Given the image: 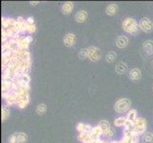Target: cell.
<instances>
[{
	"mask_svg": "<svg viewBox=\"0 0 153 143\" xmlns=\"http://www.w3.org/2000/svg\"><path fill=\"white\" fill-rule=\"evenodd\" d=\"M122 28L123 30L131 35H137L139 33V24L137 23V21L132 18V17H126L122 24Z\"/></svg>",
	"mask_w": 153,
	"mask_h": 143,
	"instance_id": "obj_1",
	"label": "cell"
},
{
	"mask_svg": "<svg viewBox=\"0 0 153 143\" xmlns=\"http://www.w3.org/2000/svg\"><path fill=\"white\" fill-rule=\"evenodd\" d=\"M130 105H131L130 99L126 98V97L120 98L116 101L114 105V110H115V112L118 114H125L126 112L129 111Z\"/></svg>",
	"mask_w": 153,
	"mask_h": 143,
	"instance_id": "obj_2",
	"label": "cell"
},
{
	"mask_svg": "<svg viewBox=\"0 0 153 143\" xmlns=\"http://www.w3.org/2000/svg\"><path fill=\"white\" fill-rule=\"evenodd\" d=\"M133 131L137 133L139 136L145 135L146 133V121L143 118H137V119L134 122Z\"/></svg>",
	"mask_w": 153,
	"mask_h": 143,
	"instance_id": "obj_3",
	"label": "cell"
},
{
	"mask_svg": "<svg viewBox=\"0 0 153 143\" xmlns=\"http://www.w3.org/2000/svg\"><path fill=\"white\" fill-rule=\"evenodd\" d=\"M88 59L91 62H97L101 59L102 52L99 48L95 46H91L88 48Z\"/></svg>",
	"mask_w": 153,
	"mask_h": 143,
	"instance_id": "obj_4",
	"label": "cell"
},
{
	"mask_svg": "<svg viewBox=\"0 0 153 143\" xmlns=\"http://www.w3.org/2000/svg\"><path fill=\"white\" fill-rule=\"evenodd\" d=\"M139 27L144 33H151L153 31V22L149 18L143 17L139 22Z\"/></svg>",
	"mask_w": 153,
	"mask_h": 143,
	"instance_id": "obj_5",
	"label": "cell"
},
{
	"mask_svg": "<svg viewBox=\"0 0 153 143\" xmlns=\"http://www.w3.org/2000/svg\"><path fill=\"white\" fill-rule=\"evenodd\" d=\"M33 36L30 34L27 35V36H21L20 39L18 40V48L19 49H22V50H26L27 51L29 49V47L30 45V43L33 42Z\"/></svg>",
	"mask_w": 153,
	"mask_h": 143,
	"instance_id": "obj_6",
	"label": "cell"
},
{
	"mask_svg": "<svg viewBox=\"0 0 153 143\" xmlns=\"http://www.w3.org/2000/svg\"><path fill=\"white\" fill-rule=\"evenodd\" d=\"M128 77L131 81L138 82L142 78V72L138 68H133L128 71Z\"/></svg>",
	"mask_w": 153,
	"mask_h": 143,
	"instance_id": "obj_7",
	"label": "cell"
},
{
	"mask_svg": "<svg viewBox=\"0 0 153 143\" xmlns=\"http://www.w3.org/2000/svg\"><path fill=\"white\" fill-rule=\"evenodd\" d=\"M63 42H64V45L68 48H71L72 46H74V44L76 43V36L74 34L72 33H68L64 36V39H63Z\"/></svg>",
	"mask_w": 153,
	"mask_h": 143,
	"instance_id": "obj_8",
	"label": "cell"
},
{
	"mask_svg": "<svg viewBox=\"0 0 153 143\" xmlns=\"http://www.w3.org/2000/svg\"><path fill=\"white\" fill-rule=\"evenodd\" d=\"M26 25H27V20L24 19L22 16L17 17L15 29H16V31H17L18 34L25 33V31H26Z\"/></svg>",
	"mask_w": 153,
	"mask_h": 143,
	"instance_id": "obj_9",
	"label": "cell"
},
{
	"mask_svg": "<svg viewBox=\"0 0 153 143\" xmlns=\"http://www.w3.org/2000/svg\"><path fill=\"white\" fill-rule=\"evenodd\" d=\"M88 17V12H86V10H79L78 13H76L75 16H74L75 21H76L77 23H84V22H86Z\"/></svg>",
	"mask_w": 153,
	"mask_h": 143,
	"instance_id": "obj_10",
	"label": "cell"
},
{
	"mask_svg": "<svg viewBox=\"0 0 153 143\" xmlns=\"http://www.w3.org/2000/svg\"><path fill=\"white\" fill-rule=\"evenodd\" d=\"M116 46H117L119 49H124L128 44V38L126 37V35H120L116 38Z\"/></svg>",
	"mask_w": 153,
	"mask_h": 143,
	"instance_id": "obj_11",
	"label": "cell"
},
{
	"mask_svg": "<svg viewBox=\"0 0 153 143\" xmlns=\"http://www.w3.org/2000/svg\"><path fill=\"white\" fill-rule=\"evenodd\" d=\"M74 9V4L71 1H67L63 4L62 6V13L63 14H71Z\"/></svg>",
	"mask_w": 153,
	"mask_h": 143,
	"instance_id": "obj_12",
	"label": "cell"
},
{
	"mask_svg": "<svg viewBox=\"0 0 153 143\" xmlns=\"http://www.w3.org/2000/svg\"><path fill=\"white\" fill-rule=\"evenodd\" d=\"M115 72L118 75H124L126 72H128V65L126 64L125 62H118L115 66Z\"/></svg>",
	"mask_w": 153,
	"mask_h": 143,
	"instance_id": "obj_13",
	"label": "cell"
},
{
	"mask_svg": "<svg viewBox=\"0 0 153 143\" xmlns=\"http://www.w3.org/2000/svg\"><path fill=\"white\" fill-rule=\"evenodd\" d=\"M118 13V5L117 4H109L108 6L105 8V13L109 16H113Z\"/></svg>",
	"mask_w": 153,
	"mask_h": 143,
	"instance_id": "obj_14",
	"label": "cell"
},
{
	"mask_svg": "<svg viewBox=\"0 0 153 143\" xmlns=\"http://www.w3.org/2000/svg\"><path fill=\"white\" fill-rule=\"evenodd\" d=\"M102 135H103V131L101 130V128H100L99 126L94 127V128L92 129V131H91V136H92V139H94V141L100 139V136H101Z\"/></svg>",
	"mask_w": 153,
	"mask_h": 143,
	"instance_id": "obj_15",
	"label": "cell"
},
{
	"mask_svg": "<svg viewBox=\"0 0 153 143\" xmlns=\"http://www.w3.org/2000/svg\"><path fill=\"white\" fill-rule=\"evenodd\" d=\"M143 49L147 55H151L153 52V40H146L143 44Z\"/></svg>",
	"mask_w": 153,
	"mask_h": 143,
	"instance_id": "obj_16",
	"label": "cell"
},
{
	"mask_svg": "<svg viewBox=\"0 0 153 143\" xmlns=\"http://www.w3.org/2000/svg\"><path fill=\"white\" fill-rule=\"evenodd\" d=\"M17 103V97L15 93H10L9 97L6 98V104L7 106H13Z\"/></svg>",
	"mask_w": 153,
	"mask_h": 143,
	"instance_id": "obj_17",
	"label": "cell"
},
{
	"mask_svg": "<svg viewBox=\"0 0 153 143\" xmlns=\"http://www.w3.org/2000/svg\"><path fill=\"white\" fill-rule=\"evenodd\" d=\"M98 126L101 128V130L103 131V134H105V132H108V130L111 129V127H110V124L108 120H105V119H102L101 121L99 122Z\"/></svg>",
	"mask_w": 153,
	"mask_h": 143,
	"instance_id": "obj_18",
	"label": "cell"
},
{
	"mask_svg": "<svg viewBox=\"0 0 153 143\" xmlns=\"http://www.w3.org/2000/svg\"><path fill=\"white\" fill-rule=\"evenodd\" d=\"M10 116V109L7 105H4L2 106L1 108V121L4 122L8 119V118Z\"/></svg>",
	"mask_w": 153,
	"mask_h": 143,
	"instance_id": "obj_19",
	"label": "cell"
},
{
	"mask_svg": "<svg viewBox=\"0 0 153 143\" xmlns=\"http://www.w3.org/2000/svg\"><path fill=\"white\" fill-rule=\"evenodd\" d=\"M126 121H128L126 116H119V118H117L114 120V126H116V127L125 126V124L126 123Z\"/></svg>",
	"mask_w": 153,
	"mask_h": 143,
	"instance_id": "obj_20",
	"label": "cell"
},
{
	"mask_svg": "<svg viewBox=\"0 0 153 143\" xmlns=\"http://www.w3.org/2000/svg\"><path fill=\"white\" fill-rule=\"evenodd\" d=\"M116 58H117V55H116L115 52H108L107 55H105V61L108 63H113Z\"/></svg>",
	"mask_w": 153,
	"mask_h": 143,
	"instance_id": "obj_21",
	"label": "cell"
},
{
	"mask_svg": "<svg viewBox=\"0 0 153 143\" xmlns=\"http://www.w3.org/2000/svg\"><path fill=\"white\" fill-rule=\"evenodd\" d=\"M126 118H128V120L131 121V122H135V120L137 119V112H136V110H134V109L129 110L128 115H126Z\"/></svg>",
	"mask_w": 153,
	"mask_h": 143,
	"instance_id": "obj_22",
	"label": "cell"
},
{
	"mask_svg": "<svg viewBox=\"0 0 153 143\" xmlns=\"http://www.w3.org/2000/svg\"><path fill=\"white\" fill-rule=\"evenodd\" d=\"M15 80H20L26 84H29L30 82V76H29V73H21V75L18 76V78H16Z\"/></svg>",
	"mask_w": 153,
	"mask_h": 143,
	"instance_id": "obj_23",
	"label": "cell"
},
{
	"mask_svg": "<svg viewBox=\"0 0 153 143\" xmlns=\"http://www.w3.org/2000/svg\"><path fill=\"white\" fill-rule=\"evenodd\" d=\"M13 52H14L13 50L2 45V51H1L2 56H13Z\"/></svg>",
	"mask_w": 153,
	"mask_h": 143,
	"instance_id": "obj_24",
	"label": "cell"
},
{
	"mask_svg": "<svg viewBox=\"0 0 153 143\" xmlns=\"http://www.w3.org/2000/svg\"><path fill=\"white\" fill-rule=\"evenodd\" d=\"M46 112H47V106H46V104L41 103V104H39L37 106V107H36V114H37V115H43L46 114Z\"/></svg>",
	"mask_w": 153,
	"mask_h": 143,
	"instance_id": "obj_25",
	"label": "cell"
},
{
	"mask_svg": "<svg viewBox=\"0 0 153 143\" xmlns=\"http://www.w3.org/2000/svg\"><path fill=\"white\" fill-rule=\"evenodd\" d=\"M28 141V136L24 132H20L18 133V137H17V143H27Z\"/></svg>",
	"mask_w": 153,
	"mask_h": 143,
	"instance_id": "obj_26",
	"label": "cell"
},
{
	"mask_svg": "<svg viewBox=\"0 0 153 143\" xmlns=\"http://www.w3.org/2000/svg\"><path fill=\"white\" fill-rule=\"evenodd\" d=\"M142 140L144 143H153V134L152 133H146L143 135Z\"/></svg>",
	"mask_w": 153,
	"mask_h": 143,
	"instance_id": "obj_27",
	"label": "cell"
},
{
	"mask_svg": "<svg viewBox=\"0 0 153 143\" xmlns=\"http://www.w3.org/2000/svg\"><path fill=\"white\" fill-rule=\"evenodd\" d=\"M78 56L82 60L88 58V49H81L78 52Z\"/></svg>",
	"mask_w": 153,
	"mask_h": 143,
	"instance_id": "obj_28",
	"label": "cell"
},
{
	"mask_svg": "<svg viewBox=\"0 0 153 143\" xmlns=\"http://www.w3.org/2000/svg\"><path fill=\"white\" fill-rule=\"evenodd\" d=\"M26 31L29 33L30 34H33L36 31V25L35 24H28L26 25Z\"/></svg>",
	"mask_w": 153,
	"mask_h": 143,
	"instance_id": "obj_29",
	"label": "cell"
},
{
	"mask_svg": "<svg viewBox=\"0 0 153 143\" xmlns=\"http://www.w3.org/2000/svg\"><path fill=\"white\" fill-rule=\"evenodd\" d=\"M1 23H2V27L3 29L7 30L10 27V18H7V17H2L1 19Z\"/></svg>",
	"mask_w": 153,
	"mask_h": 143,
	"instance_id": "obj_30",
	"label": "cell"
},
{
	"mask_svg": "<svg viewBox=\"0 0 153 143\" xmlns=\"http://www.w3.org/2000/svg\"><path fill=\"white\" fill-rule=\"evenodd\" d=\"M17 137H18V134L13 133L9 137V143H17Z\"/></svg>",
	"mask_w": 153,
	"mask_h": 143,
	"instance_id": "obj_31",
	"label": "cell"
},
{
	"mask_svg": "<svg viewBox=\"0 0 153 143\" xmlns=\"http://www.w3.org/2000/svg\"><path fill=\"white\" fill-rule=\"evenodd\" d=\"M85 127H86V124L85 123L79 122L76 125V130L79 132V133H82V132H85Z\"/></svg>",
	"mask_w": 153,
	"mask_h": 143,
	"instance_id": "obj_32",
	"label": "cell"
},
{
	"mask_svg": "<svg viewBox=\"0 0 153 143\" xmlns=\"http://www.w3.org/2000/svg\"><path fill=\"white\" fill-rule=\"evenodd\" d=\"M88 135H89V134H87V133H85V132L79 133V134H78V136H77V137H78V140H79V141H81V142H83L84 139H85Z\"/></svg>",
	"mask_w": 153,
	"mask_h": 143,
	"instance_id": "obj_33",
	"label": "cell"
},
{
	"mask_svg": "<svg viewBox=\"0 0 153 143\" xmlns=\"http://www.w3.org/2000/svg\"><path fill=\"white\" fill-rule=\"evenodd\" d=\"M105 137H107V139H111V137L114 136V130L111 128L110 130H108V132H105V134H103Z\"/></svg>",
	"mask_w": 153,
	"mask_h": 143,
	"instance_id": "obj_34",
	"label": "cell"
},
{
	"mask_svg": "<svg viewBox=\"0 0 153 143\" xmlns=\"http://www.w3.org/2000/svg\"><path fill=\"white\" fill-rule=\"evenodd\" d=\"M95 141H94V139H92V136L91 135H88L85 139H84V141L82 143H94Z\"/></svg>",
	"mask_w": 153,
	"mask_h": 143,
	"instance_id": "obj_35",
	"label": "cell"
},
{
	"mask_svg": "<svg viewBox=\"0 0 153 143\" xmlns=\"http://www.w3.org/2000/svg\"><path fill=\"white\" fill-rule=\"evenodd\" d=\"M26 20H27L28 24H34V18H33V16H29Z\"/></svg>",
	"mask_w": 153,
	"mask_h": 143,
	"instance_id": "obj_36",
	"label": "cell"
},
{
	"mask_svg": "<svg viewBox=\"0 0 153 143\" xmlns=\"http://www.w3.org/2000/svg\"><path fill=\"white\" fill-rule=\"evenodd\" d=\"M30 4L31 6H36L37 4H39V1H30Z\"/></svg>",
	"mask_w": 153,
	"mask_h": 143,
	"instance_id": "obj_37",
	"label": "cell"
},
{
	"mask_svg": "<svg viewBox=\"0 0 153 143\" xmlns=\"http://www.w3.org/2000/svg\"><path fill=\"white\" fill-rule=\"evenodd\" d=\"M94 143H108V142H105V140H102V139H98V140H96Z\"/></svg>",
	"mask_w": 153,
	"mask_h": 143,
	"instance_id": "obj_38",
	"label": "cell"
},
{
	"mask_svg": "<svg viewBox=\"0 0 153 143\" xmlns=\"http://www.w3.org/2000/svg\"><path fill=\"white\" fill-rule=\"evenodd\" d=\"M110 143H119V141H111Z\"/></svg>",
	"mask_w": 153,
	"mask_h": 143,
	"instance_id": "obj_39",
	"label": "cell"
},
{
	"mask_svg": "<svg viewBox=\"0 0 153 143\" xmlns=\"http://www.w3.org/2000/svg\"><path fill=\"white\" fill-rule=\"evenodd\" d=\"M119 143H123V142L122 141H119Z\"/></svg>",
	"mask_w": 153,
	"mask_h": 143,
	"instance_id": "obj_40",
	"label": "cell"
}]
</instances>
